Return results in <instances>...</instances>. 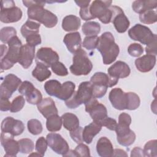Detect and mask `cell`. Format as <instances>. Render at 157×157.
Instances as JSON below:
<instances>
[{"label": "cell", "mask_w": 157, "mask_h": 157, "mask_svg": "<svg viewBox=\"0 0 157 157\" xmlns=\"http://www.w3.org/2000/svg\"><path fill=\"white\" fill-rule=\"evenodd\" d=\"M24 6L28 7V17L43 24L47 28H53L58 23L57 17L52 12L44 8L45 1H23Z\"/></svg>", "instance_id": "6da1fadb"}, {"label": "cell", "mask_w": 157, "mask_h": 157, "mask_svg": "<svg viewBox=\"0 0 157 157\" xmlns=\"http://www.w3.org/2000/svg\"><path fill=\"white\" fill-rule=\"evenodd\" d=\"M96 48L101 53L103 63L105 65L115 61L120 52L119 47L115 42L114 37L110 32H105L99 37Z\"/></svg>", "instance_id": "7a4b0ae2"}, {"label": "cell", "mask_w": 157, "mask_h": 157, "mask_svg": "<svg viewBox=\"0 0 157 157\" xmlns=\"http://www.w3.org/2000/svg\"><path fill=\"white\" fill-rule=\"evenodd\" d=\"M91 98L92 84L90 82H83L79 85L77 91H74L72 96L65 101V104L69 109H75L81 104H85Z\"/></svg>", "instance_id": "3957f363"}, {"label": "cell", "mask_w": 157, "mask_h": 157, "mask_svg": "<svg viewBox=\"0 0 157 157\" xmlns=\"http://www.w3.org/2000/svg\"><path fill=\"white\" fill-rule=\"evenodd\" d=\"M8 50L6 54L1 58V69L2 71L8 70L18 62L19 55L22 47L21 41L15 36L7 43Z\"/></svg>", "instance_id": "277c9868"}, {"label": "cell", "mask_w": 157, "mask_h": 157, "mask_svg": "<svg viewBox=\"0 0 157 157\" xmlns=\"http://www.w3.org/2000/svg\"><path fill=\"white\" fill-rule=\"evenodd\" d=\"M92 68L93 64L84 50L81 48L74 54L72 64L69 67L72 74L77 76L86 75L91 71Z\"/></svg>", "instance_id": "5b68a950"}, {"label": "cell", "mask_w": 157, "mask_h": 157, "mask_svg": "<svg viewBox=\"0 0 157 157\" xmlns=\"http://www.w3.org/2000/svg\"><path fill=\"white\" fill-rule=\"evenodd\" d=\"M112 1H94L89 6L90 12L93 19L98 18L102 23L111 22L112 12L110 9Z\"/></svg>", "instance_id": "8992f818"}, {"label": "cell", "mask_w": 157, "mask_h": 157, "mask_svg": "<svg viewBox=\"0 0 157 157\" xmlns=\"http://www.w3.org/2000/svg\"><path fill=\"white\" fill-rule=\"evenodd\" d=\"M21 10L15 6V2L12 0L1 1L0 20L2 23H10L18 21L22 17Z\"/></svg>", "instance_id": "52a82bcc"}, {"label": "cell", "mask_w": 157, "mask_h": 157, "mask_svg": "<svg viewBox=\"0 0 157 157\" xmlns=\"http://www.w3.org/2000/svg\"><path fill=\"white\" fill-rule=\"evenodd\" d=\"M128 35L132 40L139 41L147 45L157 37L156 34H153L149 28L140 24H136L129 29Z\"/></svg>", "instance_id": "ba28073f"}, {"label": "cell", "mask_w": 157, "mask_h": 157, "mask_svg": "<svg viewBox=\"0 0 157 157\" xmlns=\"http://www.w3.org/2000/svg\"><path fill=\"white\" fill-rule=\"evenodd\" d=\"M85 111L88 112L93 121L99 123L107 117V110L104 105L98 102L96 98H91L85 104Z\"/></svg>", "instance_id": "9c48e42d"}, {"label": "cell", "mask_w": 157, "mask_h": 157, "mask_svg": "<svg viewBox=\"0 0 157 157\" xmlns=\"http://www.w3.org/2000/svg\"><path fill=\"white\" fill-rule=\"evenodd\" d=\"M22 83L21 79L13 74L5 76L0 86V98L9 99Z\"/></svg>", "instance_id": "30bf717a"}, {"label": "cell", "mask_w": 157, "mask_h": 157, "mask_svg": "<svg viewBox=\"0 0 157 157\" xmlns=\"http://www.w3.org/2000/svg\"><path fill=\"white\" fill-rule=\"evenodd\" d=\"M112 12L111 22L114 25L116 31L120 33H123L128 29L130 22L124 13L123 10L118 6H110Z\"/></svg>", "instance_id": "8fae6325"}, {"label": "cell", "mask_w": 157, "mask_h": 157, "mask_svg": "<svg viewBox=\"0 0 157 157\" xmlns=\"http://www.w3.org/2000/svg\"><path fill=\"white\" fill-rule=\"evenodd\" d=\"M48 145L55 153L64 156L69 150L66 140L59 134L49 133L46 137Z\"/></svg>", "instance_id": "7c38bea8"}, {"label": "cell", "mask_w": 157, "mask_h": 157, "mask_svg": "<svg viewBox=\"0 0 157 157\" xmlns=\"http://www.w3.org/2000/svg\"><path fill=\"white\" fill-rule=\"evenodd\" d=\"M24 130L25 126L21 120L7 117L2 121L1 132L9 134L13 137L21 134Z\"/></svg>", "instance_id": "4fadbf2b"}, {"label": "cell", "mask_w": 157, "mask_h": 157, "mask_svg": "<svg viewBox=\"0 0 157 157\" xmlns=\"http://www.w3.org/2000/svg\"><path fill=\"white\" fill-rule=\"evenodd\" d=\"M109 99L112 105L117 110L127 109L128 95L120 88H113L109 93Z\"/></svg>", "instance_id": "5bb4252c"}, {"label": "cell", "mask_w": 157, "mask_h": 157, "mask_svg": "<svg viewBox=\"0 0 157 157\" xmlns=\"http://www.w3.org/2000/svg\"><path fill=\"white\" fill-rule=\"evenodd\" d=\"M59 55L50 47H41L40 48L36 53V63H40L45 66L51 67V66L55 63L58 61Z\"/></svg>", "instance_id": "9a60e30c"}, {"label": "cell", "mask_w": 157, "mask_h": 157, "mask_svg": "<svg viewBox=\"0 0 157 157\" xmlns=\"http://www.w3.org/2000/svg\"><path fill=\"white\" fill-rule=\"evenodd\" d=\"M1 142L6 152L5 156L15 157L20 152L18 142L13 139V137L9 134L1 132Z\"/></svg>", "instance_id": "2e32d148"}, {"label": "cell", "mask_w": 157, "mask_h": 157, "mask_svg": "<svg viewBox=\"0 0 157 157\" xmlns=\"http://www.w3.org/2000/svg\"><path fill=\"white\" fill-rule=\"evenodd\" d=\"M107 72L109 76L119 79V78H123L128 77L131 69L128 64L121 61H118L109 67Z\"/></svg>", "instance_id": "e0dca14e"}, {"label": "cell", "mask_w": 157, "mask_h": 157, "mask_svg": "<svg viewBox=\"0 0 157 157\" xmlns=\"http://www.w3.org/2000/svg\"><path fill=\"white\" fill-rule=\"evenodd\" d=\"M35 56V47L28 44L22 45L18 59V63L24 68L28 69L31 65Z\"/></svg>", "instance_id": "ac0fdd59"}, {"label": "cell", "mask_w": 157, "mask_h": 157, "mask_svg": "<svg viewBox=\"0 0 157 157\" xmlns=\"http://www.w3.org/2000/svg\"><path fill=\"white\" fill-rule=\"evenodd\" d=\"M63 42L68 51L73 54L81 49L82 39L78 32H73L66 34L64 37Z\"/></svg>", "instance_id": "d6986e66"}, {"label": "cell", "mask_w": 157, "mask_h": 157, "mask_svg": "<svg viewBox=\"0 0 157 157\" xmlns=\"http://www.w3.org/2000/svg\"><path fill=\"white\" fill-rule=\"evenodd\" d=\"M156 56L145 55L135 60V66L137 69L141 72H148L153 69L156 64Z\"/></svg>", "instance_id": "ffe728a7"}, {"label": "cell", "mask_w": 157, "mask_h": 157, "mask_svg": "<svg viewBox=\"0 0 157 157\" xmlns=\"http://www.w3.org/2000/svg\"><path fill=\"white\" fill-rule=\"evenodd\" d=\"M131 123V116L126 113H121L118 117V123L115 129L117 137H121L128 135L131 129L129 125Z\"/></svg>", "instance_id": "44dd1931"}, {"label": "cell", "mask_w": 157, "mask_h": 157, "mask_svg": "<svg viewBox=\"0 0 157 157\" xmlns=\"http://www.w3.org/2000/svg\"><path fill=\"white\" fill-rule=\"evenodd\" d=\"M90 82L92 85H99L106 86L107 87H112L117 85L118 82V78L112 77L104 72H98L94 74L91 77Z\"/></svg>", "instance_id": "7402d4cb"}, {"label": "cell", "mask_w": 157, "mask_h": 157, "mask_svg": "<svg viewBox=\"0 0 157 157\" xmlns=\"http://www.w3.org/2000/svg\"><path fill=\"white\" fill-rule=\"evenodd\" d=\"M37 107L40 113L46 118L52 115L58 114V109L55 105V102L50 98L43 99L41 102L37 105Z\"/></svg>", "instance_id": "603a6c76"}, {"label": "cell", "mask_w": 157, "mask_h": 157, "mask_svg": "<svg viewBox=\"0 0 157 157\" xmlns=\"http://www.w3.org/2000/svg\"><path fill=\"white\" fill-rule=\"evenodd\" d=\"M96 151L102 157L113 156V148L110 140L106 137H101L97 142Z\"/></svg>", "instance_id": "cb8c5ba5"}, {"label": "cell", "mask_w": 157, "mask_h": 157, "mask_svg": "<svg viewBox=\"0 0 157 157\" xmlns=\"http://www.w3.org/2000/svg\"><path fill=\"white\" fill-rule=\"evenodd\" d=\"M102 125L98 122L93 121L89 124L85 126L83 129L82 138L83 142L87 144L91 143L93 138L101 130Z\"/></svg>", "instance_id": "d4e9b609"}, {"label": "cell", "mask_w": 157, "mask_h": 157, "mask_svg": "<svg viewBox=\"0 0 157 157\" xmlns=\"http://www.w3.org/2000/svg\"><path fill=\"white\" fill-rule=\"evenodd\" d=\"M80 19L74 15L66 16L62 21V28L67 32L77 31L80 28Z\"/></svg>", "instance_id": "484cf974"}, {"label": "cell", "mask_w": 157, "mask_h": 157, "mask_svg": "<svg viewBox=\"0 0 157 157\" xmlns=\"http://www.w3.org/2000/svg\"><path fill=\"white\" fill-rule=\"evenodd\" d=\"M157 1H134L132 4V10L137 13H142L147 10L156 9Z\"/></svg>", "instance_id": "4316f807"}, {"label": "cell", "mask_w": 157, "mask_h": 157, "mask_svg": "<svg viewBox=\"0 0 157 157\" xmlns=\"http://www.w3.org/2000/svg\"><path fill=\"white\" fill-rule=\"evenodd\" d=\"M61 120L64 128L69 131H73L79 126V120L74 113L67 112L62 115Z\"/></svg>", "instance_id": "83f0119b"}, {"label": "cell", "mask_w": 157, "mask_h": 157, "mask_svg": "<svg viewBox=\"0 0 157 157\" xmlns=\"http://www.w3.org/2000/svg\"><path fill=\"white\" fill-rule=\"evenodd\" d=\"M36 63L34 69L32 71V75L39 82H43L48 78L52 73L48 67L40 63Z\"/></svg>", "instance_id": "f1b7e54d"}, {"label": "cell", "mask_w": 157, "mask_h": 157, "mask_svg": "<svg viewBox=\"0 0 157 157\" xmlns=\"http://www.w3.org/2000/svg\"><path fill=\"white\" fill-rule=\"evenodd\" d=\"M40 26V23H36L34 21L28 20L23 25L21 28V33L23 37L25 39L31 35L39 34V28Z\"/></svg>", "instance_id": "f546056e"}, {"label": "cell", "mask_w": 157, "mask_h": 157, "mask_svg": "<svg viewBox=\"0 0 157 157\" xmlns=\"http://www.w3.org/2000/svg\"><path fill=\"white\" fill-rule=\"evenodd\" d=\"M75 85L72 82L67 81L61 85L59 93L57 96L58 99L66 101L69 99L75 91Z\"/></svg>", "instance_id": "4dcf8cb0"}, {"label": "cell", "mask_w": 157, "mask_h": 157, "mask_svg": "<svg viewBox=\"0 0 157 157\" xmlns=\"http://www.w3.org/2000/svg\"><path fill=\"white\" fill-rule=\"evenodd\" d=\"M62 120L58 114L52 115L47 118L46 127L50 132H56L61 129L62 126Z\"/></svg>", "instance_id": "1f68e13d"}, {"label": "cell", "mask_w": 157, "mask_h": 157, "mask_svg": "<svg viewBox=\"0 0 157 157\" xmlns=\"http://www.w3.org/2000/svg\"><path fill=\"white\" fill-rule=\"evenodd\" d=\"M82 29L83 33L87 36H97L101 31V26L96 21H87L83 23Z\"/></svg>", "instance_id": "d6a6232c"}, {"label": "cell", "mask_w": 157, "mask_h": 157, "mask_svg": "<svg viewBox=\"0 0 157 157\" xmlns=\"http://www.w3.org/2000/svg\"><path fill=\"white\" fill-rule=\"evenodd\" d=\"M62 84L56 80H49L44 84V88L46 93L52 96L57 98Z\"/></svg>", "instance_id": "836d02e7"}, {"label": "cell", "mask_w": 157, "mask_h": 157, "mask_svg": "<svg viewBox=\"0 0 157 157\" xmlns=\"http://www.w3.org/2000/svg\"><path fill=\"white\" fill-rule=\"evenodd\" d=\"M140 21L144 24H153L157 21V13L155 10H147L139 15Z\"/></svg>", "instance_id": "e575fe53"}, {"label": "cell", "mask_w": 157, "mask_h": 157, "mask_svg": "<svg viewBox=\"0 0 157 157\" xmlns=\"http://www.w3.org/2000/svg\"><path fill=\"white\" fill-rule=\"evenodd\" d=\"M17 36L16 29L12 26L4 27L0 31V39L3 43H8V42L14 36Z\"/></svg>", "instance_id": "d590c367"}, {"label": "cell", "mask_w": 157, "mask_h": 157, "mask_svg": "<svg viewBox=\"0 0 157 157\" xmlns=\"http://www.w3.org/2000/svg\"><path fill=\"white\" fill-rule=\"evenodd\" d=\"M156 139L151 140L148 141L144 145L143 149L144 156L147 157H156L157 156V149H156Z\"/></svg>", "instance_id": "8d00e7d4"}, {"label": "cell", "mask_w": 157, "mask_h": 157, "mask_svg": "<svg viewBox=\"0 0 157 157\" xmlns=\"http://www.w3.org/2000/svg\"><path fill=\"white\" fill-rule=\"evenodd\" d=\"M20 152L21 153H30L34 150V142L32 140L28 138L21 139L18 141Z\"/></svg>", "instance_id": "74e56055"}, {"label": "cell", "mask_w": 157, "mask_h": 157, "mask_svg": "<svg viewBox=\"0 0 157 157\" xmlns=\"http://www.w3.org/2000/svg\"><path fill=\"white\" fill-rule=\"evenodd\" d=\"M128 107L127 109L134 110L137 109L140 103V100L139 96L133 92H128Z\"/></svg>", "instance_id": "f35d334b"}, {"label": "cell", "mask_w": 157, "mask_h": 157, "mask_svg": "<svg viewBox=\"0 0 157 157\" xmlns=\"http://www.w3.org/2000/svg\"><path fill=\"white\" fill-rule=\"evenodd\" d=\"M27 127L29 132L33 135H38L42 131L43 128L40 121L37 119H31L28 121Z\"/></svg>", "instance_id": "ab89813d"}, {"label": "cell", "mask_w": 157, "mask_h": 157, "mask_svg": "<svg viewBox=\"0 0 157 157\" xmlns=\"http://www.w3.org/2000/svg\"><path fill=\"white\" fill-rule=\"evenodd\" d=\"M25 98L29 104L37 105L42 100V95L39 90L35 88L31 93L25 96Z\"/></svg>", "instance_id": "60d3db41"}, {"label": "cell", "mask_w": 157, "mask_h": 157, "mask_svg": "<svg viewBox=\"0 0 157 157\" xmlns=\"http://www.w3.org/2000/svg\"><path fill=\"white\" fill-rule=\"evenodd\" d=\"M25 104V99L23 95L17 96L11 102L10 111L15 113L20 111L24 107Z\"/></svg>", "instance_id": "b9f144b4"}, {"label": "cell", "mask_w": 157, "mask_h": 157, "mask_svg": "<svg viewBox=\"0 0 157 157\" xmlns=\"http://www.w3.org/2000/svg\"><path fill=\"white\" fill-rule=\"evenodd\" d=\"M99 41V37L97 36H86L84 38L82 45L83 47L89 50H92L97 47Z\"/></svg>", "instance_id": "7bdbcfd3"}, {"label": "cell", "mask_w": 157, "mask_h": 157, "mask_svg": "<svg viewBox=\"0 0 157 157\" xmlns=\"http://www.w3.org/2000/svg\"><path fill=\"white\" fill-rule=\"evenodd\" d=\"M136 134L133 131H131L126 136L121 137H117V140L119 144L122 146L128 147L132 145L136 140Z\"/></svg>", "instance_id": "ee69618b"}, {"label": "cell", "mask_w": 157, "mask_h": 157, "mask_svg": "<svg viewBox=\"0 0 157 157\" xmlns=\"http://www.w3.org/2000/svg\"><path fill=\"white\" fill-rule=\"evenodd\" d=\"M50 67L52 71L57 75L66 76L68 74V71L66 66L59 61L53 64Z\"/></svg>", "instance_id": "f6af8a7d"}, {"label": "cell", "mask_w": 157, "mask_h": 157, "mask_svg": "<svg viewBox=\"0 0 157 157\" xmlns=\"http://www.w3.org/2000/svg\"><path fill=\"white\" fill-rule=\"evenodd\" d=\"M128 52L131 56L139 57L143 53L144 48L140 44L138 43H133L129 45Z\"/></svg>", "instance_id": "bcb514c9"}, {"label": "cell", "mask_w": 157, "mask_h": 157, "mask_svg": "<svg viewBox=\"0 0 157 157\" xmlns=\"http://www.w3.org/2000/svg\"><path fill=\"white\" fill-rule=\"evenodd\" d=\"M36 88L34 86L33 83L29 81L23 82L18 88L19 93L25 96H26L31 93Z\"/></svg>", "instance_id": "7dc6e473"}, {"label": "cell", "mask_w": 157, "mask_h": 157, "mask_svg": "<svg viewBox=\"0 0 157 157\" xmlns=\"http://www.w3.org/2000/svg\"><path fill=\"white\" fill-rule=\"evenodd\" d=\"M107 86L99 85H92V94L93 98H101L103 97L107 90Z\"/></svg>", "instance_id": "c3c4849f"}, {"label": "cell", "mask_w": 157, "mask_h": 157, "mask_svg": "<svg viewBox=\"0 0 157 157\" xmlns=\"http://www.w3.org/2000/svg\"><path fill=\"white\" fill-rule=\"evenodd\" d=\"M48 143L47 139H45L44 137H40L36 141L35 148L37 152L40 153L42 156H44L45 152L47 148Z\"/></svg>", "instance_id": "681fc988"}, {"label": "cell", "mask_w": 157, "mask_h": 157, "mask_svg": "<svg viewBox=\"0 0 157 157\" xmlns=\"http://www.w3.org/2000/svg\"><path fill=\"white\" fill-rule=\"evenodd\" d=\"M77 156H90V151L88 147L82 143L78 145L74 149Z\"/></svg>", "instance_id": "f907efd6"}, {"label": "cell", "mask_w": 157, "mask_h": 157, "mask_svg": "<svg viewBox=\"0 0 157 157\" xmlns=\"http://www.w3.org/2000/svg\"><path fill=\"white\" fill-rule=\"evenodd\" d=\"M82 132L83 128L78 126L75 129L70 131V136L74 141L78 144L83 142L82 138Z\"/></svg>", "instance_id": "816d5d0a"}, {"label": "cell", "mask_w": 157, "mask_h": 157, "mask_svg": "<svg viewBox=\"0 0 157 157\" xmlns=\"http://www.w3.org/2000/svg\"><path fill=\"white\" fill-rule=\"evenodd\" d=\"M99 123L102 125V126H105L110 131H115L117 126V121L115 119L108 117L101 120Z\"/></svg>", "instance_id": "f5cc1de1"}, {"label": "cell", "mask_w": 157, "mask_h": 157, "mask_svg": "<svg viewBox=\"0 0 157 157\" xmlns=\"http://www.w3.org/2000/svg\"><path fill=\"white\" fill-rule=\"evenodd\" d=\"M26 44L33 46L35 47L36 45H38L41 43V37L39 34H33L31 36H29L26 38Z\"/></svg>", "instance_id": "db71d44e"}, {"label": "cell", "mask_w": 157, "mask_h": 157, "mask_svg": "<svg viewBox=\"0 0 157 157\" xmlns=\"http://www.w3.org/2000/svg\"><path fill=\"white\" fill-rule=\"evenodd\" d=\"M156 40H157V37H155L150 44H149L148 45H147V47H145V52H146L147 54L156 56V55L157 53V51H156L157 42H156Z\"/></svg>", "instance_id": "11a10c76"}, {"label": "cell", "mask_w": 157, "mask_h": 157, "mask_svg": "<svg viewBox=\"0 0 157 157\" xmlns=\"http://www.w3.org/2000/svg\"><path fill=\"white\" fill-rule=\"evenodd\" d=\"M79 14L82 19H83L85 21H88L90 20L93 19V17L91 16L90 10H89V6L85 8H80Z\"/></svg>", "instance_id": "9f6ffc18"}, {"label": "cell", "mask_w": 157, "mask_h": 157, "mask_svg": "<svg viewBox=\"0 0 157 157\" xmlns=\"http://www.w3.org/2000/svg\"><path fill=\"white\" fill-rule=\"evenodd\" d=\"M11 102L8 98H0V110L3 112L10 110Z\"/></svg>", "instance_id": "6f0895ef"}, {"label": "cell", "mask_w": 157, "mask_h": 157, "mask_svg": "<svg viewBox=\"0 0 157 157\" xmlns=\"http://www.w3.org/2000/svg\"><path fill=\"white\" fill-rule=\"evenodd\" d=\"M130 156L131 157L132 156H140V157H142V156H144V151L142 148H140V147H134L131 152V155Z\"/></svg>", "instance_id": "680465c9"}, {"label": "cell", "mask_w": 157, "mask_h": 157, "mask_svg": "<svg viewBox=\"0 0 157 157\" xmlns=\"http://www.w3.org/2000/svg\"><path fill=\"white\" fill-rule=\"evenodd\" d=\"M113 156H126V157H127L128 154L123 150L116 148L113 151Z\"/></svg>", "instance_id": "91938a15"}, {"label": "cell", "mask_w": 157, "mask_h": 157, "mask_svg": "<svg viewBox=\"0 0 157 157\" xmlns=\"http://www.w3.org/2000/svg\"><path fill=\"white\" fill-rule=\"evenodd\" d=\"M90 1H75V2L77 4L78 6H79L80 8H85L88 7L90 3Z\"/></svg>", "instance_id": "94428289"}, {"label": "cell", "mask_w": 157, "mask_h": 157, "mask_svg": "<svg viewBox=\"0 0 157 157\" xmlns=\"http://www.w3.org/2000/svg\"><path fill=\"white\" fill-rule=\"evenodd\" d=\"M7 50H8V48L6 45L4 44L1 45V58H2L6 54Z\"/></svg>", "instance_id": "6125c7cd"}, {"label": "cell", "mask_w": 157, "mask_h": 157, "mask_svg": "<svg viewBox=\"0 0 157 157\" xmlns=\"http://www.w3.org/2000/svg\"><path fill=\"white\" fill-rule=\"evenodd\" d=\"M156 99H155V100L151 102V110H152L155 113H156Z\"/></svg>", "instance_id": "be15d7a7"}, {"label": "cell", "mask_w": 157, "mask_h": 157, "mask_svg": "<svg viewBox=\"0 0 157 157\" xmlns=\"http://www.w3.org/2000/svg\"><path fill=\"white\" fill-rule=\"evenodd\" d=\"M42 156L41 155L40 153H39L38 152H36V153H33L31 154H29V156Z\"/></svg>", "instance_id": "e7e4bbea"}]
</instances>
